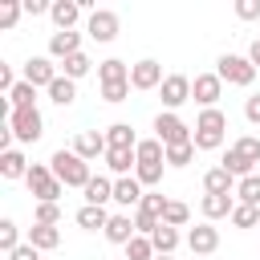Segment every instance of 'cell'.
<instances>
[{
	"label": "cell",
	"mask_w": 260,
	"mask_h": 260,
	"mask_svg": "<svg viewBox=\"0 0 260 260\" xmlns=\"http://www.w3.org/2000/svg\"><path fill=\"white\" fill-rule=\"evenodd\" d=\"M228 138V114L215 106V110H199L195 126H191V142L195 150H219Z\"/></svg>",
	"instance_id": "obj_1"
},
{
	"label": "cell",
	"mask_w": 260,
	"mask_h": 260,
	"mask_svg": "<svg viewBox=\"0 0 260 260\" xmlns=\"http://www.w3.org/2000/svg\"><path fill=\"white\" fill-rule=\"evenodd\" d=\"M49 167H53V175H57V179H61L65 187H81V191H85V183L93 179L89 162H85L81 154H73V150H53Z\"/></svg>",
	"instance_id": "obj_2"
},
{
	"label": "cell",
	"mask_w": 260,
	"mask_h": 260,
	"mask_svg": "<svg viewBox=\"0 0 260 260\" xmlns=\"http://www.w3.org/2000/svg\"><path fill=\"white\" fill-rule=\"evenodd\" d=\"M24 183H28V191H32V199H37V203H57V199L65 195V183L53 175V167H49V162H32Z\"/></svg>",
	"instance_id": "obj_3"
},
{
	"label": "cell",
	"mask_w": 260,
	"mask_h": 260,
	"mask_svg": "<svg viewBox=\"0 0 260 260\" xmlns=\"http://www.w3.org/2000/svg\"><path fill=\"white\" fill-rule=\"evenodd\" d=\"M215 73H219L223 85H252V81L260 77V69H256L248 57H240V53H223V57L215 61Z\"/></svg>",
	"instance_id": "obj_4"
},
{
	"label": "cell",
	"mask_w": 260,
	"mask_h": 260,
	"mask_svg": "<svg viewBox=\"0 0 260 260\" xmlns=\"http://www.w3.org/2000/svg\"><path fill=\"white\" fill-rule=\"evenodd\" d=\"M8 126H12V138H16V142H37V138L45 134V118H41L37 106L12 110V114H8Z\"/></svg>",
	"instance_id": "obj_5"
},
{
	"label": "cell",
	"mask_w": 260,
	"mask_h": 260,
	"mask_svg": "<svg viewBox=\"0 0 260 260\" xmlns=\"http://www.w3.org/2000/svg\"><path fill=\"white\" fill-rule=\"evenodd\" d=\"M154 138H158L162 146H183V142H191V126H187L179 114L158 110V118H154Z\"/></svg>",
	"instance_id": "obj_6"
},
{
	"label": "cell",
	"mask_w": 260,
	"mask_h": 260,
	"mask_svg": "<svg viewBox=\"0 0 260 260\" xmlns=\"http://www.w3.org/2000/svg\"><path fill=\"white\" fill-rule=\"evenodd\" d=\"M219 98H223L219 73H195V77H191V102H199L203 110H215Z\"/></svg>",
	"instance_id": "obj_7"
},
{
	"label": "cell",
	"mask_w": 260,
	"mask_h": 260,
	"mask_svg": "<svg viewBox=\"0 0 260 260\" xmlns=\"http://www.w3.org/2000/svg\"><path fill=\"white\" fill-rule=\"evenodd\" d=\"M85 32H89L98 45H110V41L118 37V12H110V8H93V12L85 16Z\"/></svg>",
	"instance_id": "obj_8"
},
{
	"label": "cell",
	"mask_w": 260,
	"mask_h": 260,
	"mask_svg": "<svg viewBox=\"0 0 260 260\" xmlns=\"http://www.w3.org/2000/svg\"><path fill=\"white\" fill-rule=\"evenodd\" d=\"M167 77H162V65L154 61V57H142V61H134L130 65V89H158Z\"/></svg>",
	"instance_id": "obj_9"
},
{
	"label": "cell",
	"mask_w": 260,
	"mask_h": 260,
	"mask_svg": "<svg viewBox=\"0 0 260 260\" xmlns=\"http://www.w3.org/2000/svg\"><path fill=\"white\" fill-rule=\"evenodd\" d=\"M158 93H162V106L175 114L183 102H191V77L187 73H167V81L158 85Z\"/></svg>",
	"instance_id": "obj_10"
},
{
	"label": "cell",
	"mask_w": 260,
	"mask_h": 260,
	"mask_svg": "<svg viewBox=\"0 0 260 260\" xmlns=\"http://www.w3.org/2000/svg\"><path fill=\"white\" fill-rule=\"evenodd\" d=\"M106 150H110V142H106L102 130H77V134H73V154H81L85 162L106 158Z\"/></svg>",
	"instance_id": "obj_11"
},
{
	"label": "cell",
	"mask_w": 260,
	"mask_h": 260,
	"mask_svg": "<svg viewBox=\"0 0 260 260\" xmlns=\"http://www.w3.org/2000/svg\"><path fill=\"white\" fill-rule=\"evenodd\" d=\"M81 0H53V8H49V20L57 24V32H73L77 28V20H81Z\"/></svg>",
	"instance_id": "obj_12"
},
{
	"label": "cell",
	"mask_w": 260,
	"mask_h": 260,
	"mask_svg": "<svg viewBox=\"0 0 260 260\" xmlns=\"http://www.w3.org/2000/svg\"><path fill=\"white\" fill-rule=\"evenodd\" d=\"M57 77H61V73H57V65H53V57H28V61H24V81H32L37 89H49Z\"/></svg>",
	"instance_id": "obj_13"
},
{
	"label": "cell",
	"mask_w": 260,
	"mask_h": 260,
	"mask_svg": "<svg viewBox=\"0 0 260 260\" xmlns=\"http://www.w3.org/2000/svg\"><path fill=\"white\" fill-rule=\"evenodd\" d=\"M187 248H191L195 256H211V252L219 248V228H211L207 219H203V223H195V228L187 232Z\"/></svg>",
	"instance_id": "obj_14"
},
{
	"label": "cell",
	"mask_w": 260,
	"mask_h": 260,
	"mask_svg": "<svg viewBox=\"0 0 260 260\" xmlns=\"http://www.w3.org/2000/svg\"><path fill=\"white\" fill-rule=\"evenodd\" d=\"M199 211H203L207 223H215V219H232V211H236V195H203V199H199Z\"/></svg>",
	"instance_id": "obj_15"
},
{
	"label": "cell",
	"mask_w": 260,
	"mask_h": 260,
	"mask_svg": "<svg viewBox=\"0 0 260 260\" xmlns=\"http://www.w3.org/2000/svg\"><path fill=\"white\" fill-rule=\"evenodd\" d=\"M142 183L134 179V175H122V179H114V203H122V207H134L138 211V203H142Z\"/></svg>",
	"instance_id": "obj_16"
},
{
	"label": "cell",
	"mask_w": 260,
	"mask_h": 260,
	"mask_svg": "<svg viewBox=\"0 0 260 260\" xmlns=\"http://www.w3.org/2000/svg\"><path fill=\"white\" fill-rule=\"evenodd\" d=\"M73 53H81V32H77V28L49 37V57H53V61H65V57H73Z\"/></svg>",
	"instance_id": "obj_17"
},
{
	"label": "cell",
	"mask_w": 260,
	"mask_h": 260,
	"mask_svg": "<svg viewBox=\"0 0 260 260\" xmlns=\"http://www.w3.org/2000/svg\"><path fill=\"white\" fill-rule=\"evenodd\" d=\"M102 236H106L110 244H122V248H126V244L138 236V232H134V215H126V211H122V215H110V223H106Z\"/></svg>",
	"instance_id": "obj_18"
},
{
	"label": "cell",
	"mask_w": 260,
	"mask_h": 260,
	"mask_svg": "<svg viewBox=\"0 0 260 260\" xmlns=\"http://www.w3.org/2000/svg\"><path fill=\"white\" fill-rule=\"evenodd\" d=\"M106 142H110V150H134L138 134L130 122H114V126H106Z\"/></svg>",
	"instance_id": "obj_19"
},
{
	"label": "cell",
	"mask_w": 260,
	"mask_h": 260,
	"mask_svg": "<svg viewBox=\"0 0 260 260\" xmlns=\"http://www.w3.org/2000/svg\"><path fill=\"white\" fill-rule=\"evenodd\" d=\"M203 195H236V179L223 167H211L203 175Z\"/></svg>",
	"instance_id": "obj_20"
},
{
	"label": "cell",
	"mask_w": 260,
	"mask_h": 260,
	"mask_svg": "<svg viewBox=\"0 0 260 260\" xmlns=\"http://www.w3.org/2000/svg\"><path fill=\"white\" fill-rule=\"evenodd\" d=\"M110 199H114V179L93 175V179L85 183V203H89V207H106Z\"/></svg>",
	"instance_id": "obj_21"
},
{
	"label": "cell",
	"mask_w": 260,
	"mask_h": 260,
	"mask_svg": "<svg viewBox=\"0 0 260 260\" xmlns=\"http://www.w3.org/2000/svg\"><path fill=\"white\" fill-rule=\"evenodd\" d=\"M28 167H32V162H28L20 150H4V154H0V175H4V179H28Z\"/></svg>",
	"instance_id": "obj_22"
},
{
	"label": "cell",
	"mask_w": 260,
	"mask_h": 260,
	"mask_svg": "<svg viewBox=\"0 0 260 260\" xmlns=\"http://www.w3.org/2000/svg\"><path fill=\"white\" fill-rule=\"evenodd\" d=\"M98 81H102V85L130 81V65H126V61H118V57H110V61H102V65H98Z\"/></svg>",
	"instance_id": "obj_23"
},
{
	"label": "cell",
	"mask_w": 260,
	"mask_h": 260,
	"mask_svg": "<svg viewBox=\"0 0 260 260\" xmlns=\"http://www.w3.org/2000/svg\"><path fill=\"white\" fill-rule=\"evenodd\" d=\"M219 167H223V171H228L236 183H240V179H248V175H256V167H252V162H248V158H244L236 146H228V154H223V162H219Z\"/></svg>",
	"instance_id": "obj_24"
},
{
	"label": "cell",
	"mask_w": 260,
	"mask_h": 260,
	"mask_svg": "<svg viewBox=\"0 0 260 260\" xmlns=\"http://www.w3.org/2000/svg\"><path fill=\"white\" fill-rule=\"evenodd\" d=\"M28 244H32L37 252H53V248L61 244V232H57V228H45V223H32V228H28Z\"/></svg>",
	"instance_id": "obj_25"
},
{
	"label": "cell",
	"mask_w": 260,
	"mask_h": 260,
	"mask_svg": "<svg viewBox=\"0 0 260 260\" xmlns=\"http://www.w3.org/2000/svg\"><path fill=\"white\" fill-rule=\"evenodd\" d=\"M102 162L122 179V175H130V171L138 167V154H134V150H106V158H102Z\"/></svg>",
	"instance_id": "obj_26"
},
{
	"label": "cell",
	"mask_w": 260,
	"mask_h": 260,
	"mask_svg": "<svg viewBox=\"0 0 260 260\" xmlns=\"http://www.w3.org/2000/svg\"><path fill=\"white\" fill-rule=\"evenodd\" d=\"M106 223H110V211L106 207H81L77 211V228H85V232H106Z\"/></svg>",
	"instance_id": "obj_27"
},
{
	"label": "cell",
	"mask_w": 260,
	"mask_h": 260,
	"mask_svg": "<svg viewBox=\"0 0 260 260\" xmlns=\"http://www.w3.org/2000/svg\"><path fill=\"white\" fill-rule=\"evenodd\" d=\"M45 93H49V102H57V106H73V98H77V81H69V77L61 73Z\"/></svg>",
	"instance_id": "obj_28"
},
{
	"label": "cell",
	"mask_w": 260,
	"mask_h": 260,
	"mask_svg": "<svg viewBox=\"0 0 260 260\" xmlns=\"http://www.w3.org/2000/svg\"><path fill=\"white\" fill-rule=\"evenodd\" d=\"M8 106H12V110H28V106H37V85L20 77V81L12 85V93H8Z\"/></svg>",
	"instance_id": "obj_29"
},
{
	"label": "cell",
	"mask_w": 260,
	"mask_h": 260,
	"mask_svg": "<svg viewBox=\"0 0 260 260\" xmlns=\"http://www.w3.org/2000/svg\"><path fill=\"white\" fill-rule=\"evenodd\" d=\"M150 244H154V252H158V256H171V252L179 248V228H171V223H158V232L150 236Z\"/></svg>",
	"instance_id": "obj_30"
},
{
	"label": "cell",
	"mask_w": 260,
	"mask_h": 260,
	"mask_svg": "<svg viewBox=\"0 0 260 260\" xmlns=\"http://www.w3.org/2000/svg\"><path fill=\"white\" fill-rule=\"evenodd\" d=\"M134 154H138V162H167V146L158 138H138Z\"/></svg>",
	"instance_id": "obj_31"
},
{
	"label": "cell",
	"mask_w": 260,
	"mask_h": 260,
	"mask_svg": "<svg viewBox=\"0 0 260 260\" xmlns=\"http://www.w3.org/2000/svg\"><path fill=\"white\" fill-rule=\"evenodd\" d=\"M89 69H93V61H89L85 53H73V57H65V61H61V73H65L69 81H81Z\"/></svg>",
	"instance_id": "obj_32"
},
{
	"label": "cell",
	"mask_w": 260,
	"mask_h": 260,
	"mask_svg": "<svg viewBox=\"0 0 260 260\" xmlns=\"http://www.w3.org/2000/svg\"><path fill=\"white\" fill-rule=\"evenodd\" d=\"M236 203H252V207H260V175H248V179L236 183Z\"/></svg>",
	"instance_id": "obj_33"
},
{
	"label": "cell",
	"mask_w": 260,
	"mask_h": 260,
	"mask_svg": "<svg viewBox=\"0 0 260 260\" xmlns=\"http://www.w3.org/2000/svg\"><path fill=\"white\" fill-rule=\"evenodd\" d=\"M167 203H171V199H167L162 191H146V195H142V203H138V211H142V215H150V219H162Z\"/></svg>",
	"instance_id": "obj_34"
},
{
	"label": "cell",
	"mask_w": 260,
	"mask_h": 260,
	"mask_svg": "<svg viewBox=\"0 0 260 260\" xmlns=\"http://www.w3.org/2000/svg\"><path fill=\"white\" fill-rule=\"evenodd\" d=\"M256 223H260V207H252V203H236V211H232V228L248 232V228H256Z\"/></svg>",
	"instance_id": "obj_35"
},
{
	"label": "cell",
	"mask_w": 260,
	"mask_h": 260,
	"mask_svg": "<svg viewBox=\"0 0 260 260\" xmlns=\"http://www.w3.org/2000/svg\"><path fill=\"white\" fill-rule=\"evenodd\" d=\"M20 248V228H16V219H0V252L8 256V252H16Z\"/></svg>",
	"instance_id": "obj_36"
},
{
	"label": "cell",
	"mask_w": 260,
	"mask_h": 260,
	"mask_svg": "<svg viewBox=\"0 0 260 260\" xmlns=\"http://www.w3.org/2000/svg\"><path fill=\"white\" fill-rule=\"evenodd\" d=\"M158 252H154V244H150V236H134L130 244H126V260H154Z\"/></svg>",
	"instance_id": "obj_37"
},
{
	"label": "cell",
	"mask_w": 260,
	"mask_h": 260,
	"mask_svg": "<svg viewBox=\"0 0 260 260\" xmlns=\"http://www.w3.org/2000/svg\"><path fill=\"white\" fill-rule=\"evenodd\" d=\"M134 179H138L142 187H158V183H162V162H138V167H134Z\"/></svg>",
	"instance_id": "obj_38"
},
{
	"label": "cell",
	"mask_w": 260,
	"mask_h": 260,
	"mask_svg": "<svg viewBox=\"0 0 260 260\" xmlns=\"http://www.w3.org/2000/svg\"><path fill=\"white\" fill-rule=\"evenodd\" d=\"M32 223L57 228V223H61V203H37V207H32Z\"/></svg>",
	"instance_id": "obj_39"
},
{
	"label": "cell",
	"mask_w": 260,
	"mask_h": 260,
	"mask_svg": "<svg viewBox=\"0 0 260 260\" xmlns=\"http://www.w3.org/2000/svg\"><path fill=\"white\" fill-rule=\"evenodd\" d=\"M187 219H191V207L179 203V199H171L167 211H162V223H171V228H187Z\"/></svg>",
	"instance_id": "obj_40"
},
{
	"label": "cell",
	"mask_w": 260,
	"mask_h": 260,
	"mask_svg": "<svg viewBox=\"0 0 260 260\" xmlns=\"http://www.w3.org/2000/svg\"><path fill=\"white\" fill-rule=\"evenodd\" d=\"M20 12H24V4H20V0H0V28H16Z\"/></svg>",
	"instance_id": "obj_41"
},
{
	"label": "cell",
	"mask_w": 260,
	"mask_h": 260,
	"mask_svg": "<svg viewBox=\"0 0 260 260\" xmlns=\"http://www.w3.org/2000/svg\"><path fill=\"white\" fill-rule=\"evenodd\" d=\"M195 158V142H183V146H167V167H187Z\"/></svg>",
	"instance_id": "obj_42"
},
{
	"label": "cell",
	"mask_w": 260,
	"mask_h": 260,
	"mask_svg": "<svg viewBox=\"0 0 260 260\" xmlns=\"http://www.w3.org/2000/svg\"><path fill=\"white\" fill-rule=\"evenodd\" d=\"M232 146H236V150H240V154H244V158H248L252 167L260 162V138H252V134H244V138H236Z\"/></svg>",
	"instance_id": "obj_43"
},
{
	"label": "cell",
	"mask_w": 260,
	"mask_h": 260,
	"mask_svg": "<svg viewBox=\"0 0 260 260\" xmlns=\"http://www.w3.org/2000/svg\"><path fill=\"white\" fill-rule=\"evenodd\" d=\"M126 93H130V81H118V85H102V102H110V106L126 102Z\"/></svg>",
	"instance_id": "obj_44"
},
{
	"label": "cell",
	"mask_w": 260,
	"mask_h": 260,
	"mask_svg": "<svg viewBox=\"0 0 260 260\" xmlns=\"http://www.w3.org/2000/svg\"><path fill=\"white\" fill-rule=\"evenodd\" d=\"M236 16L240 20H260V0H236Z\"/></svg>",
	"instance_id": "obj_45"
},
{
	"label": "cell",
	"mask_w": 260,
	"mask_h": 260,
	"mask_svg": "<svg viewBox=\"0 0 260 260\" xmlns=\"http://www.w3.org/2000/svg\"><path fill=\"white\" fill-rule=\"evenodd\" d=\"M244 118H248L252 126H260V93H252V98L244 102Z\"/></svg>",
	"instance_id": "obj_46"
},
{
	"label": "cell",
	"mask_w": 260,
	"mask_h": 260,
	"mask_svg": "<svg viewBox=\"0 0 260 260\" xmlns=\"http://www.w3.org/2000/svg\"><path fill=\"white\" fill-rule=\"evenodd\" d=\"M8 260H41V252H37V248H32V244L24 240V244H20L16 252H8Z\"/></svg>",
	"instance_id": "obj_47"
},
{
	"label": "cell",
	"mask_w": 260,
	"mask_h": 260,
	"mask_svg": "<svg viewBox=\"0 0 260 260\" xmlns=\"http://www.w3.org/2000/svg\"><path fill=\"white\" fill-rule=\"evenodd\" d=\"M20 4H24V12H28V16H45V12L53 8V4H45V0H20Z\"/></svg>",
	"instance_id": "obj_48"
},
{
	"label": "cell",
	"mask_w": 260,
	"mask_h": 260,
	"mask_svg": "<svg viewBox=\"0 0 260 260\" xmlns=\"http://www.w3.org/2000/svg\"><path fill=\"white\" fill-rule=\"evenodd\" d=\"M12 85H16V77H12V69H8V65H0V89H4V98L12 93Z\"/></svg>",
	"instance_id": "obj_49"
},
{
	"label": "cell",
	"mask_w": 260,
	"mask_h": 260,
	"mask_svg": "<svg viewBox=\"0 0 260 260\" xmlns=\"http://www.w3.org/2000/svg\"><path fill=\"white\" fill-rule=\"evenodd\" d=\"M248 61H252V65H256V69H260V37H256V41H252V45H248Z\"/></svg>",
	"instance_id": "obj_50"
},
{
	"label": "cell",
	"mask_w": 260,
	"mask_h": 260,
	"mask_svg": "<svg viewBox=\"0 0 260 260\" xmlns=\"http://www.w3.org/2000/svg\"><path fill=\"white\" fill-rule=\"evenodd\" d=\"M154 260H171V256H154Z\"/></svg>",
	"instance_id": "obj_51"
},
{
	"label": "cell",
	"mask_w": 260,
	"mask_h": 260,
	"mask_svg": "<svg viewBox=\"0 0 260 260\" xmlns=\"http://www.w3.org/2000/svg\"><path fill=\"white\" fill-rule=\"evenodd\" d=\"M122 260H126V256H122Z\"/></svg>",
	"instance_id": "obj_52"
}]
</instances>
